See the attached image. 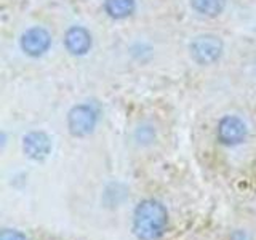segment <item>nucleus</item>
Instances as JSON below:
<instances>
[{
	"label": "nucleus",
	"instance_id": "f257e3e1",
	"mask_svg": "<svg viewBox=\"0 0 256 240\" xmlns=\"http://www.w3.org/2000/svg\"><path fill=\"white\" fill-rule=\"evenodd\" d=\"M168 228L166 206L156 198H146L133 212V234L138 240H158Z\"/></svg>",
	"mask_w": 256,
	"mask_h": 240
},
{
	"label": "nucleus",
	"instance_id": "f03ea898",
	"mask_svg": "<svg viewBox=\"0 0 256 240\" xmlns=\"http://www.w3.org/2000/svg\"><path fill=\"white\" fill-rule=\"evenodd\" d=\"M96 122H98V114L88 104H78V106L72 108L68 116L69 132L76 138H84V136L93 133Z\"/></svg>",
	"mask_w": 256,
	"mask_h": 240
},
{
	"label": "nucleus",
	"instance_id": "7ed1b4c3",
	"mask_svg": "<svg viewBox=\"0 0 256 240\" xmlns=\"http://www.w3.org/2000/svg\"><path fill=\"white\" fill-rule=\"evenodd\" d=\"M222 53V42L213 34L198 36L190 42V54L198 64H212Z\"/></svg>",
	"mask_w": 256,
	"mask_h": 240
},
{
	"label": "nucleus",
	"instance_id": "20e7f679",
	"mask_svg": "<svg viewBox=\"0 0 256 240\" xmlns=\"http://www.w3.org/2000/svg\"><path fill=\"white\" fill-rule=\"evenodd\" d=\"M246 138V125L242 118L228 116L218 124V141L222 146H237Z\"/></svg>",
	"mask_w": 256,
	"mask_h": 240
},
{
	"label": "nucleus",
	"instance_id": "39448f33",
	"mask_svg": "<svg viewBox=\"0 0 256 240\" xmlns=\"http://www.w3.org/2000/svg\"><path fill=\"white\" fill-rule=\"evenodd\" d=\"M22 150L30 160H45L52 152V140L44 132H30L22 140Z\"/></svg>",
	"mask_w": 256,
	"mask_h": 240
},
{
	"label": "nucleus",
	"instance_id": "423d86ee",
	"mask_svg": "<svg viewBox=\"0 0 256 240\" xmlns=\"http://www.w3.org/2000/svg\"><path fill=\"white\" fill-rule=\"evenodd\" d=\"M52 44L50 34L42 28H32L21 37V46L29 56H42Z\"/></svg>",
	"mask_w": 256,
	"mask_h": 240
},
{
	"label": "nucleus",
	"instance_id": "0eeeda50",
	"mask_svg": "<svg viewBox=\"0 0 256 240\" xmlns=\"http://www.w3.org/2000/svg\"><path fill=\"white\" fill-rule=\"evenodd\" d=\"M66 48L72 54H85L92 48V36L84 28H70L64 37Z\"/></svg>",
	"mask_w": 256,
	"mask_h": 240
},
{
	"label": "nucleus",
	"instance_id": "6e6552de",
	"mask_svg": "<svg viewBox=\"0 0 256 240\" xmlns=\"http://www.w3.org/2000/svg\"><path fill=\"white\" fill-rule=\"evenodd\" d=\"M104 8L110 18L122 20L134 12V0H106Z\"/></svg>",
	"mask_w": 256,
	"mask_h": 240
},
{
	"label": "nucleus",
	"instance_id": "1a4fd4ad",
	"mask_svg": "<svg viewBox=\"0 0 256 240\" xmlns=\"http://www.w3.org/2000/svg\"><path fill=\"white\" fill-rule=\"evenodd\" d=\"M226 0H190V5L194 10L205 16H216L224 8Z\"/></svg>",
	"mask_w": 256,
	"mask_h": 240
},
{
	"label": "nucleus",
	"instance_id": "9d476101",
	"mask_svg": "<svg viewBox=\"0 0 256 240\" xmlns=\"http://www.w3.org/2000/svg\"><path fill=\"white\" fill-rule=\"evenodd\" d=\"M0 240H28V237L18 229H4L0 232Z\"/></svg>",
	"mask_w": 256,
	"mask_h": 240
},
{
	"label": "nucleus",
	"instance_id": "9b49d317",
	"mask_svg": "<svg viewBox=\"0 0 256 240\" xmlns=\"http://www.w3.org/2000/svg\"><path fill=\"white\" fill-rule=\"evenodd\" d=\"M230 240H252V237L248 236L245 230H236V232H232Z\"/></svg>",
	"mask_w": 256,
	"mask_h": 240
}]
</instances>
